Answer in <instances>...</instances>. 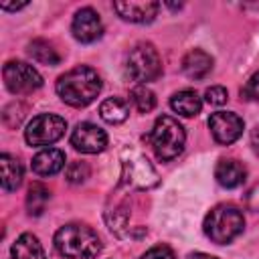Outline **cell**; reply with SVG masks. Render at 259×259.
Segmentation results:
<instances>
[{
  "mask_svg": "<svg viewBox=\"0 0 259 259\" xmlns=\"http://www.w3.org/2000/svg\"><path fill=\"white\" fill-rule=\"evenodd\" d=\"M57 93L59 97L71 105V107H85L89 105L101 91V79L95 69L79 65L65 75L59 77L57 81Z\"/></svg>",
  "mask_w": 259,
  "mask_h": 259,
  "instance_id": "cell-1",
  "label": "cell"
},
{
  "mask_svg": "<svg viewBox=\"0 0 259 259\" xmlns=\"http://www.w3.org/2000/svg\"><path fill=\"white\" fill-rule=\"evenodd\" d=\"M55 247L67 259H91L101 251V239L91 227L71 223L55 233Z\"/></svg>",
  "mask_w": 259,
  "mask_h": 259,
  "instance_id": "cell-2",
  "label": "cell"
},
{
  "mask_svg": "<svg viewBox=\"0 0 259 259\" xmlns=\"http://www.w3.org/2000/svg\"><path fill=\"white\" fill-rule=\"evenodd\" d=\"M146 140L150 142V146H152L154 154L158 156V160L170 162L184 150L186 134H184V127L174 117L160 115L154 121V127L146 136Z\"/></svg>",
  "mask_w": 259,
  "mask_h": 259,
  "instance_id": "cell-3",
  "label": "cell"
},
{
  "mask_svg": "<svg viewBox=\"0 0 259 259\" xmlns=\"http://www.w3.org/2000/svg\"><path fill=\"white\" fill-rule=\"evenodd\" d=\"M204 233L206 237L217 245H227L233 239H237L245 229L243 212L231 204H219L214 206L206 219H204Z\"/></svg>",
  "mask_w": 259,
  "mask_h": 259,
  "instance_id": "cell-4",
  "label": "cell"
},
{
  "mask_svg": "<svg viewBox=\"0 0 259 259\" xmlns=\"http://www.w3.org/2000/svg\"><path fill=\"white\" fill-rule=\"evenodd\" d=\"M127 75L140 85L156 81L162 75V61H160V55L154 49V45L140 42L130 51V55H127Z\"/></svg>",
  "mask_w": 259,
  "mask_h": 259,
  "instance_id": "cell-5",
  "label": "cell"
},
{
  "mask_svg": "<svg viewBox=\"0 0 259 259\" xmlns=\"http://www.w3.org/2000/svg\"><path fill=\"white\" fill-rule=\"evenodd\" d=\"M158 184V174L148 162L146 156L130 150L121 162V180L119 186L134 188V190H148Z\"/></svg>",
  "mask_w": 259,
  "mask_h": 259,
  "instance_id": "cell-6",
  "label": "cell"
},
{
  "mask_svg": "<svg viewBox=\"0 0 259 259\" xmlns=\"http://www.w3.org/2000/svg\"><path fill=\"white\" fill-rule=\"evenodd\" d=\"M67 130V121L55 113H40L30 119L24 130V140L28 146H51L63 138Z\"/></svg>",
  "mask_w": 259,
  "mask_h": 259,
  "instance_id": "cell-7",
  "label": "cell"
},
{
  "mask_svg": "<svg viewBox=\"0 0 259 259\" xmlns=\"http://www.w3.org/2000/svg\"><path fill=\"white\" fill-rule=\"evenodd\" d=\"M2 77L6 89L14 95L32 93L42 85V77L38 75V71L22 61H8L2 69Z\"/></svg>",
  "mask_w": 259,
  "mask_h": 259,
  "instance_id": "cell-8",
  "label": "cell"
},
{
  "mask_svg": "<svg viewBox=\"0 0 259 259\" xmlns=\"http://www.w3.org/2000/svg\"><path fill=\"white\" fill-rule=\"evenodd\" d=\"M243 125H245L243 119L233 111H217L208 117L210 134L223 146H229V144L237 142L243 134Z\"/></svg>",
  "mask_w": 259,
  "mask_h": 259,
  "instance_id": "cell-9",
  "label": "cell"
},
{
  "mask_svg": "<svg viewBox=\"0 0 259 259\" xmlns=\"http://www.w3.org/2000/svg\"><path fill=\"white\" fill-rule=\"evenodd\" d=\"M71 146L83 154H99L107 146V134L89 121L77 123V127L71 134Z\"/></svg>",
  "mask_w": 259,
  "mask_h": 259,
  "instance_id": "cell-10",
  "label": "cell"
},
{
  "mask_svg": "<svg viewBox=\"0 0 259 259\" xmlns=\"http://www.w3.org/2000/svg\"><path fill=\"white\" fill-rule=\"evenodd\" d=\"M71 32L81 42H95L103 34V22L93 8H81L73 16Z\"/></svg>",
  "mask_w": 259,
  "mask_h": 259,
  "instance_id": "cell-11",
  "label": "cell"
},
{
  "mask_svg": "<svg viewBox=\"0 0 259 259\" xmlns=\"http://www.w3.org/2000/svg\"><path fill=\"white\" fill-rule=\"evenodd\" d=\"M160 4L158 2H113V10L127 22H136V24H146L152 22L158 14Z\"/></svg>",
  "mask_w": 259,
  "mask_h": 259,
  "instance_id": "cell-12",
  "label": "cell"
},
{
  "mask_svg": "<svg viewBox=\"0 0 259 259\" xmlns=\"http://www.w3.org/2000/svg\"><path fill=\"white\" fill-rule=\"evenodd\" d=\"M245 176H247L245 166L239 160H233V158L219 160V164L214 168V178L225 188H237V186H241L245 182Z\"/></svg>",
  "mask_w": 259,
  "mask_h": 259,
  "instance_id": "cell-13",
  "label": "cell"
},
{
  "mask_svg": "<svg viewBox=\"0 0 259 259\" xmlns=\"http://www.w3.org/2000/svg\"><path fill=\"white\" fill-rule=\"evenodd\" d=\"M182 71L190 79H204L212 71V57L200 49H192L182 59Z\"/></svg>",
  "mask_w": 259,
  "mask_h": 259,
  "instance_id": "cell-14",
  "label": "cell"
},
{
  "mask_svg": "<svg viewBox=\"0 0 259 259\" xmlns=\"http://www.w3.org/2000/svg\"><path fill=\"white\" fill-rule=\"evenodd\" d=\"M65 166V154L57 148H47L40 150L32 158V172L38 176H53Z\"/></svg>",
  "mask_w": 259,
  "mask_h": 259,
  "instance_id": "cell-15",
  "label": "cell"
},
{
  "mask_svg": "<svg viewBox=\"0 0 259 259\" xmlns=\"http://www.w3.org/2000/svg\"><path fill=\"white\" fill-rule=\"evenodd\" d=\"M10 259H47V255L34 235L22 233L10 247Z\"/></svg>",
  "mask_w": 259,
  "mask_h": 259,
  "instance_id": "cell-16",
  "label": "cell"
},
{
  "mask_svg": "<svg viewBox=\"0 0 259 259\" xmlns=\"http://www.w3.org/2000/svg\"><path fill=\"white\" fill-rule=\"evenodd\" d=\"M170 107L178 113V115H184V117H194L200 113L202 109V101L200 97L190 91V89H184V91H178L172 95L170 99Z\"/></svg>",
  "mask_w": 259,
  "mask_h": 259,
  "instance_id": "cell-17",
  "label": "cell"
},
{
  "mask_svg": "<svg viewBox=\"0 0 259 259\" xmlns=\"http://www.w3.org/2000/svg\"><path fill=\"white\" fill-rule=\"evenodd\" d=\"M0 168H2V188L16 190L22 182V164L16 158H12L10 154H2Z\"/></svg>",
  "mask_w": 259,
  "mask_h": 259,
  "instance_id": "cell-18",
  "label": "cell"
},
{
  "mask_svg": "<svg viewBox=\"0 0 259 259\" xmlns=\"http://www.w3.org/2000/svg\"><path fill=\"white\" fill-rule=\"evenodd\" d=\"M99 115L107 123H121L130 115V103L125 99H121V97H107L99 105Z\"/></svg>",
  "mask_w": 259,
  "mask_h": 259,
  "instance_id": "cell-19",
  "label": "cell"
},
{
  "mask_svg": "<svg viewBox=\"0 0 259 259\" xmlns=\"http://www.w3.org/2000/svg\"><path fill=\"white\" fill-rule=\"evenodd\" d=\"M28 55L32 57V61H36L40 65H51V67L59 65V61H61L57 49L45 38H34L28 45Z\"/></svg>",
  "mask_w": 259,
  "mask_h": 259,
  "instance_id": "cell-20",
  "label": "cell"
},
{
  "mask_svg": "<svg viewBox=\"0 0 259 259\" xmlns=\"http://www.w3.org/2000/svg\"><path fill=\"white\" fill-rule=\"evenodd\" d=\"M49 198H51L49 188L42 182H32L30 188H28V194H26V210H28V214H32V217L42 214Z\"/></svg>",
  "mask_w": 259,
  "mask_h": 259,
  "instance_id": "cell-21",
  "label": "cell"
},
{
  "mask_svg": "<svg viewBox=\"0 0 259 259\" xmlns=\"http://www.w3.org/2000/svg\"><path fill=\"white\" fill-rule=\"evenodd\" d=\"M130 97H132V103L136 105V109H138L140 113H150V111L156 107V95H154V91L148 89L146 85L134 87L132 93H130Z\"/></svg>",
  "mask_w": 259,
  "mask_h": 259,
  "instance_id": "cell-22",
  "label": "cell"
},
{
  "mask_svg": "<svg viewBox=\"0 0 259 259\" xmlns=\"http://www.w3.org/2000/svg\"><path fill=\"white\" fill-rule=\"evenodd\" d=\"M89 174H91L89 164L83 162V160L71 162V164L67 166V170H65V178H67L71 184H81V182H85V180L89 178Z\"/></svg>",
  "mask_w": 259,
  "mask_h": 259,
  "instance_id": "cell-23",
  "label": "cell"
},
{
  "mask_svg": "<svg viewBox=\"0 0 259 259\" xmlns=\"http://www.w3.org/2000/svg\"><path fill=\"white\" fill-rule=\"evenodd\" d=\"M24 111H26V109H24L22 103L12 101L10 105L4 107V111H2V121H4L8 127H18L20 121H22V117H24Z\"/></svg>",
  "mask_w": 259,
  "mask_h": 259,
  "instance_id": "cell-24",
  "label": "cell"
},
{
  "mask_svg": "<svg viewBox=\"0 0 259 259\" xmlns=\"http://www.w3.org/2000/svg\"><path fill=\"white\" fill-rule=\"evenodd\" d=\"M204 97H206V103H210V105H223V103H227L229 93H227L225 87L214 85V87H208V89H206Z\"/></svg>",
  "mask_w": 259,
  "mask_h": 259,
  "instance_id": "cell-25",
  "label": "cell"
},
{
  "mask_svg": "<svg viewBox=\"0 0 259 259\" xmlns=\"http://www.w3.org/2000/svg\"><path fill=\"white\" fill-rule=\"evenodd\" d=\"M140 259H176L174 257V251L166 245H156L152 249H148Z\"/></svg>",
  "mask_w": 259,
  "mask_h": 259,
  "instance_id": "cell-26",
  "label": "cell"
},
{
  "mask_svg": "<svg viewBox=\"0 0 259 259\" xmlns=\"http://www.w3.org/2000/svg\"><path fill=\"white\" fill-rule=\"evenodd\" d=\"M243 97L245 99H255V101H259V71L255 73V75H251V79L247 81V85L243 87Z\"/></svg>",
  "mask_w": 259,
  "mask_h": 259,
  "instance_id": "cell-27",
  "label": "cell"
},
{
  "mask_svg": "<svg viewBox=\"0 0 259 259\" xmlns=\"http://www.w3.org/2000/svg\"><path fill=\"white\" fill-rule=\"evenodd\" d=\"M245 204H247L249 210L259 212V182L253 184V186L245 192Z\"/></svg>",
  "mask_w": 259,
  "mask_h": 259,
  "instance_id": "cell-28",
  "label": "cell"
},
{
  "mask_svg": "<svg viewBox=\"0 0 259 259\" xmlns=\"http://www.w3.org/2000/svg\"><path fill=\"white\" fill-rule=\"evenodd\" d=\"M251 146H253L255 154L259 156V125H255L253 132H251Z\"/></svg>",
  "mask_w": 259,
  "mask_h": 259,
  "instance_id": "cell-29",
  "label": "cell"
},
{
  "mask_svg": "<svg viewBox=\"0 0 259 259\" xmlns=\"http://www.w3.org/2000/svg\"><path fill=\"white\" fill-rule=\"evenodd\" d=\"M24 6H26V2H22V4H6V2H2V4H0L2 10H20V8H24Z\"/></svg>",
  "mask_w": 259,
  "mask_h": 259,
  "instance_id": "cell-30",
  "label": "cell"
},
{
  "mask_svg": "<svg viewBox=\"0 0 259 259\" xmlns=\"http://www.w3.org/2000/svg\"><path fill=\"white\" fill-rule=\"evenodd\" d=\"M186 259H217V257H212L208 253H190Z\"/></svg>",
  "mask_w": 259,
  "mask_h": 259,
  "instance_id": "cell-31",
  "label": "cell"
}]
</instances>
